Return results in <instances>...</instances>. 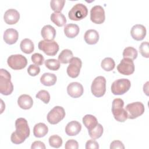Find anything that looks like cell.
<instances>
[{
  "mask_svg": "<svg viewBox=\"0 0 149 149\" xmlns=\"http://www.w3.org/2000/svg\"><path fill=\"white\" fill-rule=\"evenodd\" d=\"M16 130L10 137L11 141L15 144H19L24 141L30 135V128L26 119L19 118L15 122Z\"/></svg>",
  "mask_w": 149,
  "mask_h": 149,
  "instance_id": "1",
  "label": "cell"
},
{
  "mask_svg": "<svg viewBox=\"0 0 149 149\" xmlns=\"http://www.w3.org/2000/svg\"><path fill=\"white\" fill-rule=\"evenodd\" d=\"M11 76L6 69H0V93L5 95H10L13 90Z\"/></svg>",
  "mask_w": 149,
  "mask_h": 149,
  "instance_id": "2",
  "label": "cell"
},
{
  "mask_svg": "<svg viewBox=\"0 0 149 149\" xmlns=\"http://www.w3.org/2000/svg\"><path fill=\"white\" fill-rule=\"evenodd\" d=\"M124 102L121 98H115L113 100L112 112L114 118L119 122H124L127 119V113L123 109Z\"/></svg>",
  "mask_w": 149,
  "mask_h": 149,
  "instance_id": "3",
  "label": "cell"
},
{
  "mask_svg": "<svg viewBox=\"0 0 149 149\" xmlns=\"http://www.w3.org/2000/svg\"><path fill=\"white\" fill-rule=\"evenodd\" d=\"M88 9L86 5L83 3L74 5L68 13V17L72 20L79 21L87 16Z\"/></svg>",
  "mask_w": 149,
  "mask_h": 149,
  "instance_id": "4",
  "label": "cell"
},
{
  "mask_svg": "<svg viewBox=\"0 0 149 149\" xmlns=\"http://www.w3.org/2000/svg\"><path fill=\"white\" fill-rule=\"evenodd\" d=\"M91 90L92 94L96 97H102L106 91V79L103 76H98L93 80Z\"/></svg>",
  "mask_w": 149,
  "mask_h": 149,
  "instance_id": "5",
  "label": "cell"
},
{
  "mask_svg": "<svg viewBox=\"0 0 149 149\" xmlns=\"http://www.w3.org/2000/svg\"><path fill=\"white\" fill-rule=\"evenodd\" d=\"M130 86L131 83L129 79H118L112 83L111 91L114 95H123L129 90Z\"/></svg>",
  "mask_w": 149,
  "mask_h": 149,
  "instance_id": "6",
  "label": "cell"
},
{
  "mask_svg": "<svg viewBox=\"0 0 149 149\" xmlns=\"http://www.w3.org/2000/svg\"><path fill=\"white\" fill-rule=\"evenodd\" d=\"M144 106L141 102H134L127 104L125 107L127 118L134 119L143 114Z\"/></svg>",
  "mask_w": 149,
  "mask_h": 149,
  "instance_id": "7",
  "label": "cell"
},
{
  "mask_svg": "<svg viewBox=\"0 0 149 149\" xmlns=\"http://www.w3.org/2000/svg\"><path fill=\"white\" fill-rule=\"evenodd\" d=\"M8 66L14 70H20L24 68L27 64V60L21 54H15L9 56L7 59Z\"/></svg>",
  "mask_w": 149,
  "mask_h": 149,
  "instance_id": "8",
  "label": "cell"
},
{
  "mask_svg": "<svg viewBox=\"0 0 149 149\" xmlns=\"http://www.w3.org/2000/svg\"><path fill=\"white\" fill-rule=\"evenodd\" d=\"M38 48L48 56H55L59 50V45L55 41L41 40L38 42Z\"/></svg>",
  "mask_w": 149,
  "mask_h": 149,
  "instance_id": "9",
  "label": "cell"
},
{
  "mask_svg": "<svg viewBox=\"0 0 149 149\" xmlns=\"http://www.w3.org/2000/svg\"><path fill=\"white\" fill-rule=\"evenodd\" d=\"M65 116V111L63 107L56 106L47 114V120L52 125H55L61 121Z\"/></svg>",
  "mask_w": 149,
  "mask_h": 149,
  "instance_id": "10",
  "label": "cell"
},
{
  "mask_svg": "<svg viewBox=\"0 0 149 149\" xmlns=\"http://www.w3.org/2000/svg\"><path fill=\"white\" fill-rule=\"evenodd\" d=\"M118 71L123 75L129 76L134 72V64L133 61L128 58H123L117 66Z\"/></svg>",
  "mask_w": 149,
  "mask_h": 149,
  "instance_id": "11",
  "label": "cell"
},
{
  "mask_svg": "<svg viewBox=\"0 0 149 149\" xmlns=\"http://www.w3.org/2000/svg\"><path fill=\"white\" fill-rule=\"evenodd\" d=\"M82 62L80 58L73 57L69 62V65L67 68V74L72 78H76L79 75Z\"/></svg>",
  "mask_w": 149,
  "mask_h": 149,
  "instance_id": "12",
  "label": "cell"
},
{
  "mask_svg": "<svg viewBox=\"0 0 149 149\" xmlns=\"http://www.w3.org/2000/svg\"><path fill=\"white\" fill-rule=\"evenodd\" d=\"M90 19L91 22L95 24H102L105 19V11L104 8L100 5L93 6L90 10Z\"/></svg>",
  "mask_w": 149,
  "mask_h": 149,
  "instance_id": "13",
  "label": "cell"
},
{
  "mask_svg": "<svg viewBox=\"0 0 149 149\" xmlns=\"http://www.w3.org/2000/svg\"><path fill=\"white\" fill-rule=\"evenodd\" d=\"M84 92V88L81 84L79 82L70 83L67 87V93L72 98H79Z\"/></svg>",
  "mask_w": 149,
  "mask_h": 149,
  "instance_id": "14",
  "label": "cell"
},
{
  "mask_svg": "<svg viewBox=\"0 0 149 149\" xmlns=\"http://www.w3.org/2000/svg\"><path fill=\"white\" fill-rule=\"evenodd\" d=\"M130 34L136 41L143 40L146 35V29L142 24H135L131 29Z\"/></svg>",
  "mask_w": 149,
  "mask_h": 149,
  "instance_id": "15",
  "label": "cell"
},
{
  "mask_svg": "<svg viewBox=\"0 0 149 149\" xmlns=\"http://www.w3.org/2000/svg\"><path fill=\"white\" fill-rule=\"evenodd\" d=\"M3 19L6 24H15L19 21L20 19V14L17 10L9 9L5 12Z\"/></svg>",
  "mask_w": 149,
  "mask_h": 149,
  "instance_id": "16",
  "label": "cell"
},
{
  "mask_svg": "<svg viewBox=\"0 0 149 149\" xmlns=\"http://www.w3.org/2000/svg\"><path fill=\"white\" fill-rule=\"evenodd\" d=\"M19 37L17 31L14 29H8L3 33V40L5 42L9 45L16 43Z\"/></svg>",
  "mask_w": 149,
  "mask_h": 149,
  "instance_id": "17",
  "label": "cell"
},
{
  "mask_svg": "<svg viewBox=\"0 0 149 149\" xmlns=\"http://www.w3.org/2000/svg\"><path fill=\"white\" fill-rule=\"evenodd\" d=\"M81 129V124L76 120L69 122L65 127V132L68 136H74L80 133Z\"/></svg>",
  "mask_w": 149,
  "mask_h": 149,
  "instance_id": "18",
  "label": "cell"
},
{
  "mask_svg": "<svg viewBox=\"0 0 149 149\" xmlns=\"http://www.w3.org/2000/svg\"><path fill=\"white\" fill-rule=\"evenodd\" d=\"M41 34L45 40L53 41L56 36V30L51 25H45L42 28Z\"/></svg>",
  "mask_w": 149,
  "mask_h": 149,
  "instance_id": "19",
  "label": "cell"
},
{
  "mask_svg": "<svg viewBox=\"0 0 149 149\" xmlns=\"http://www.w3.org/2000/svg\"><path fill=\"white\" fill-rule=\"evenodd\" d=\"M17 104L22 109H29L33 105V100L29 95L22 94L17 99Z\"/></svg>",
  "mask_w": 149,
  "mask_h": 149,
  "instance_id": "20",
  "label": "cell"
},
{
  "mask_svg": "<svg viewBox=\"0 0 149 149\" xmlns=\"http://www.w3.org/2000/svg\"><path fill=\"white\" fill-rule=\"evenodd\" d=\"M84 38L87 44L89 45H94L97 44L99 40V34L97 30L90 29L86 31Z\"/></svg>",
  "mask_w": 149,
  "mask_h": 149,
  "instance_id": "21",
  "label": "cell"
},
{
  "mask_svg": "<svg viewBox=\"0 0 149 149\" xmlns=\"http://www.w3.org/2000/svg\"><path fill=\"white\" fill-rule=\"evenodd\" d=\"M79 30V27L77 24L70 23L65 26L64 33L67 37L73 38L78 35Z\"/></svg>",
  "mask_w": 149,
  "mask_h": 149,
  "instance_id": "22",
  "label": "cell"
},
{
  "mask_svg": "<svg viewBox=\"0 0 149 149\" xmlns=\"http://www.w3.org/2000/svg\"><path fill=\"white\" fill-rule=\"evenodd\" d=\"M48 132L47 126L44 123H38L36 124L33 128V134L35 137L41 138L45 136Z\"/></svg>",
  "mask_w": 149,
  "mask_h": 149,
  "instance_id": "23",
  "label": "cell"
},
{
  "mask_svg": "<svg viewBox=\"0 0 149 149\" xmlns=\"http://www.w3.org/2000/svg\"><path fill=\"white\" fill-rule=\"evenodd\" d=\"M57 77L55 74L51 73H44L40 77V82L45 86H51L55 84Z\"/></svg>",
  "mask_w": 149,
  "mask_h": 149,
  "instance_id": "24",
  "label": "cell"
},
{
  "mask_svg": "<svg viewBox=\"0 0 149 149\" xmlns=\"http://www.w3.org/2000/svg\"><path fill=\"white\" fill-rule=\"evenodd\" d=\"M20 47L22 51L27 54L32 53L34 49V45L33 42L29 38L23 39L20 42Z\"/></svg>",
  "mask_w": 149,
  "mask_h": 149,
  "instance_id": "25",
  "label": "cell"
},
{
  "mask_svg": "<svg viewBox=\"0 0 149 149\" xmlns=\"http://www.w3.org/2000/svg\"><path fill=\"white\" fill-rule=\"evenodd\" d=\"M51 20L58 27H62L65 25L66 23V19L65 16L61 12H54L51 13Z\"/></svg>",
  "mask_w": 149,
  "mask_h": 149,
  "instance_id": "26",
  "label": "cell"
},
{
  "mask_svg": "<svg viewBox=\"0 0 149 149\" xmlns=\"http://www.w3.org/2000/svg\"><path fill=\"white\" fill-rule=\"evenodd\" d=\"M83 123L88 130L92 129L98 123L97 118L94 115L90 114L86 115L83 118Z\"/></svg>",
  "mask_w": 149,
  "mask_h": 149,
  "instance_id": "27",
  "label": "cell"
},
{
  "mask_svg": "<svg viewBox=\"0 0 149 149\" xmlns=\"http://www.w3.org/2000/svg\"><path fill=\"white\" fill-rule=\"evenodd\" d=\"M73 58V52L71 50L68 49H65L62 51L58 56V61L61 63L66 64L69 63L72 58Z\"/></svg>",
  "mask_w": 149,
  "mask_h": 149,
  "instance_id": "28",
  "label": "cell"
},
{
  "mask_svg": "<svg viewBox=\"0 0 149 149\" xmlns=\"http://www.w3.org/2000/svg\"><path fill=\"white\" fill-rule=\"evenodd\" d=\"M103 127L100 123H98L95 127L91 130H88L89 136L93 139H97L100 138L103 133Z\"/></svg>",
  "mask_w": 149,
  "mask_h": 149,
  "instance_id": "29",
  "label": "cell"
},
{
  "mask_svg": "<svg viewBox=\"0 0 149 149\" xmlns=\"http://www.w3.org/2000/svg\"><path fill=\"white\" fill-rule=\"evenodd\" d=\"M101 68L105 71L109 72L112 70L115 66V63L114 60L109 57L104 58L101 63Z\"/></svg>",
  "mask_w": 149,
  "mask_h": 149,
  "instance_id": "30",
  "label": "cell"
},
{
  "mask_svg": "<svg viewBox=\"0 0 149 149\" xmlns=\"http://www.w3.org/2000/svg\"><path fill=\"white\" fill-rule=\"evenodd\" d=\"M138 52L136 49L132 47H128L124 49L123 51V58H128L132 60H134L137 57Z\"/></svg>",
  "mask_w": 149,
  "mask_h": 149,
  "instance_id": "31",
  "label": "cell"
},
{
  "mask_svg": "<svg viewBox=\"0 0 149 149\" xmlns=\"http://www.w3.org/2000/svg\"><path fill=\"white\" fill-rule=\"evenodd\" d=\"M65 3V0H52L50 2V6L55 12L60 13Z\"/></svg>",
  "mask_w": 149,
  "mask_h": 149,
  "instance_id": "32",
  "label": "cell"
},
{
  "mask_svg": "<svg viewBox=\"0 0 149 149\" xmlns=\"http://www.w3.org/2000/svg\"><path fill=\"white\" fill-rule=\"evenodd\" d=\"M46 68L51 70H58L60 68V62L55 59H48L45 61Z\"/></svg>",
  "mask_w": 149,
  "mask_h": 149,
  "instance_id": "33",
  "label": "cell"
},
{
  "mask_svg": "<svg viewBox=\"0 0 149 149\" xmlns=\"http://www.w3.org/2000/svg\"><path fill=\"white\" fill-rule=\"evenodd\" d=\"M49 144L52 147L59 148L62 144V139L58 135L51 136L49 138Z\"/></svg>",
  "mask_w": 149,
  "mask_h": 149,
  "instance_id": "34",
  "label": "cell"
},
{
  "mask_svg": "<svg viewBox=\"0 0 149 149\" xmlns=\"http://www.w3.org/2000/svg\"><path fill=\"white\" fill-rule=\"evenodd\" d=\"M36 97L37 98L41 100L45 104H48L50 101V95L47 90H42L39 91L37 93Z\"/></svg>",
  "mask_w": 149,
  "mask_h": 149,
  "instance_id": "35",
  "label": "cell"
},
{
  "mask_svg": "<svg viewBox=\"0 0 149 149\" xmlns=\"http://www.w3.org/2000/svg\"><path fill=\"white\" fill-rule=\"evenodd\" d=\"M139 51L140 54L143 57L149 58V48H148V42L147 41L143 42L140 47Z\"/></svg>",
  "mask_w": 149,
  "mask_h": 149,
  "instance_id": "36",
  "label": "cell"
},
{
  "mask_svg": "<svg viewBox=\"0 0 149 149\" xmlns=\"http://www.w3.org/2000/svg\"><path fill=\"white\" fill-rule=\"evenodd\" d=\"M31 61L37 66H40L42 65L44 63V56L39 53H34L31 55Z\"/></svg>",
  "mask_w": 149,
  "mask_h": 149,
  "instance_id": "37",
  "label": "cell"
},
{
  "mask_svg": "<svg viewBox=\"0 0 149 149\" xmlns=\"http://www.w3.org/2000/svg\"><path fill=\"white\" fill-rule=\"evenodd\" d=\"M40 72V68L38 66L36 65H30L28 69H27V72L30 76H36L37 74H39Z\"/></svg>",
  "mask_w": 149,
  "mask_h": 149,
  "instance_id": "38",
  "label": "cell"
},
{
  "mask_svg": "<svg viewBox=\"0 0 149 149\" xmlns=\"http://www.w3.org/2000/svg\"><path fill=\"white\" fill-rule=\"evenodd\" d=\"M65 148L66 149H77L79 148L78 142L73 139H70L66 142Z\"/></svg>",
  "mask_w": 149,
  "mask_h": 149,
  "instance_id": "39",
  "label": "cell"
},
{
  "mask_svg": "<svg viewBox=\"0 0 149 149\" xmlns=\"http://www.w3.org/2000/svg\"><path fill=\"white\" fill-rule=\"evenodd\" d=\"M86 148L90 149V148H94V149H98L99 148L98 143L94 140L91 139L88 140L86 143Z\"/></svg>",
  "mask_w": 149,
  "mask_h": 149,
  "instance_id": "40",
  "label": "cell"
},
{
  "mask_svg": "<svg viewBox=\"0 0 149 149\" xmlns=\"http://www.w3.org/2000/svg\"><path fill=\"white\" fill-rule=\"evenodd\" d=\"M111 149H116V148H120V149H124L125 146L122 142L119 140H114L113 141L110 145Z\"/></svg>",
  "mask_w": 149,
  "mask_h": 149,
  "instance_id": "41",
  "label": "cell"
},
{
  "mask_svg": "<svg viewBox=\"0 0 149 149\" xmlns=\"http://www.w3.org/2000/svg\"><path fill=\"white\" fill-rule=\"evenodd\" d=\"M31 148V149H37V148L45 149V146L44 143L41 141H35L32 143Z\"/></svg>",
  "mask_w": 149,
  "mask_h": 149,
  "instance_id": "42",
  "label": "cell"
}]
</instances>
